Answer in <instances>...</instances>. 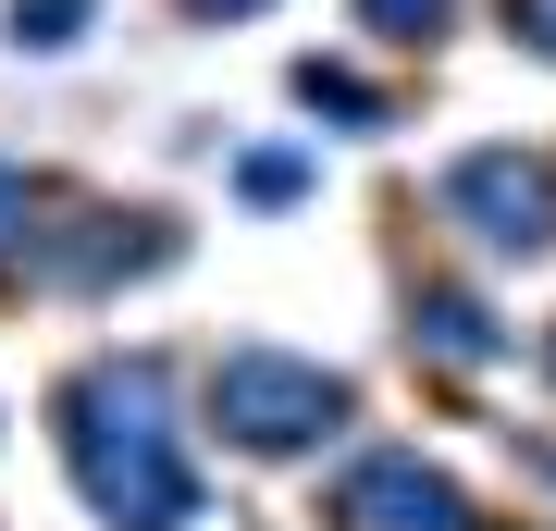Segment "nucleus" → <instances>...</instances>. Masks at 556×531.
Returning a JSON list of instances; mask_svg holds the SVG:
<instances>
[{
	"label": "nucleus",
	"mask_w": 556,
	"mask_h": 531,
	"mask_svg": "<svg viewBox=\"0 0 556 531\" xmlns=\"http://www.w3.org/2000/svg\"><path fill=\"white\" fill-rule=\"evenodd\" d=\"M420 334H433V346H457V358H495V321H482L470 296H420Z\"/></svg>",
	"instance_id": "nucleus-6"
},
{
	"label": "nucleus",
	"mask_w": 556,
	"mask_h": 531,
	"mask_svg": "<svg viewBox=\"0 0 556 531\" xmlns=\"http://www.w3.org/2000/svg\"><path fill=\"white\" fill-rule=\"evenodd\" d=\"M62 457H75L87 507L112 531H186L199 519V470L174 457V383L149 358H100L62 383Z\"/></svg>",
	"instance_id": "nucleus-1"
},
{
	"label": "nucleus",
	"mask_w": 556,
	"mask_h": 531,
	"mask_svg": "<svg viewBox=\"0 0 556 531\" xmlns=\"http://www.w3.org/2000/svg\"><path fill=\"white\" fill-rule=\"evenodd\" d=\"M298 99H309V112H334V124H371V112H383L371 87H346V75H321V62H309V75H298Z\"/></svg>",
	"instance_id": "nucleus-9"
},
{
	"label": "nucleus",
	"mask_w": 556,
	"mask_h": 531,
	"mask_svg": "<svg viewBox=\"0 0 556 531\" xmlns=\"http://www.w3.org/2000/svg\"><path fill=\"white\" fill-rule=\"evenodd\" d=\"M75 25H87V0H13V38H38V50L75 38Z\"/></svg>",
	"instance_id": "nucleus-10"
},
{
	"label": "nucleus",
	"mask_w": 556,
	"mask_h": 531,
	"mask_svg": "<svg viewBox=\"0 0 556 531\" xmlns=\"http://www.w3.org/2000/svg\"><path fill=\"white\" fill-rule=\"evenodd\" d=\"M186 13H260V0H186Z\"/></svg>",
	"instance_id": "nucleus-12"
},
{
	"label": "nucleus",
	"mask_w": 556,
	"mask_h": 531,
	"mask_svg": "<svg viewBox=\"0 0 556 531\" xmlns=\"http://www.w3.org/2000/svg\"><path fill=\"white\" fill-rule=\"evenodd\" d=\"M321 519H334V531H482V507L433 470V457H408V445L346 457V482L321 494Z\"/></svg>",
	"instance_id": "nucleus-3"
},
{
	"label": "nucleus",
	"mask_w": 556,
	"mask_h": 531,
	"mask_svg": "<svg viewBox=\"0 0 556 531\" xmlns=\"http://www.w3.org/2000/svg\"><path fill=\"white\" fill-rule=\"evenodd\" d=\"M346 420V383L321 371V358H285V346H236L211 371V433L236 457H298Z\"/></svg>",
	"instance_id": "nucleus-2"
},
{
	"label": "nucleus",
	"mask_w": 556,
	"mask_h": 531,
	"mask_svg": "<svg viewBox=\"0 0 556 531\" xmlns=\"http://www.w3.org/2000/svg\"><path fill=\"white\" fill-rule=\"evenodd\" d=\"M507 25H519V38H532V50L556 62V0H507Z\"/></svg>",
	"instance_id": "nucleus-11"
},
{
	"label": "nucleus",
	"mask_w": 556,
	"mask_h": 531,
	"mask_svg": "<svg viewBox=\"0 0 556 531\" xmlns=\"http://www.w3.org/2000/svg\"><path fill=\"white\" fill-rule=\"evenodd\" d=\"M25 236H38V174L0 161V260H25Z\"/></svg>",
	"instance_id": "nucleus-8"
},
{
	"label": "nucleus",
	"mask_w": 556,
	"mask_h": 531,
	"mask_svg": "<svg viewBox=\"0 0 556 531\" xmlns=\"http://www.w3.org/2000/svg\"><path fill=\"white\" fill-rule=\"evenodd\" d=\"M445 211L470 223L482 248H556V174L544 161H519V149H470V161H445Z\"/></svg>",
	"instance_id": "nucleus-4"
},
{
	"label": "nucleus",
	"mask_w": 556,
	"mask_h": 531,
	"mask_svg": "<svg viewBox=\"0 0 556 531\" xmlns=\"http://www.w3.org/2000/svg\"><path fill=\"white\" fill-rule=\"evenodd\" d=\"M358 25L396 38V50H420V38H445V25H457V0H358Z\"/></svg>",
	"instance_id": "nucleus-5"
},
{
	"label": "nucleus",
	"mask_w": 556,
	"mask_h": 531,
	"mask_svg": "<svg viewBox=\"0 0 556 531\" xmlns=\"http://www.w3.org/2000/svg\"><path fill=\"white\" fill-rule=\"evenodd\" d=\"M236 186L260 198V211H285V198L309 186V161H298V149H248V174H236Z\"/></svg>",
	"instance_id": "nucleus-7"
}]
</instances>
